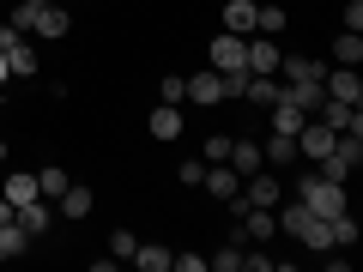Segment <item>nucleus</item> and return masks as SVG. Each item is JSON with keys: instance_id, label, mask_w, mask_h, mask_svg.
<instances>
[{"instance_id": "7c9ffc66", "label": "nucleus", "mask_w": 363, "mask_h": 272, "mask_svg": "<svg viewBox=\"0 0 363 272\" xmlns=\"http://www.w3.org/2000/svg\"><path fill=\"white\" fill-rule=\"evenodd\" d=\"M200 157H206V164H224V157H230V140H224V133H212V140H206V152H200Z\"/></svg>"}, {"instance_id": "dca6fc26", "label": "nucleus", "mask_w": 363, "mask_h": 272, "mask_svg": "<svg viewBox=\"0 0 363 272\" xmlns=\"http://www.w3.org/2000/svg\"><path fill=\"white\" fill-rule=\"evenodd\" d=\"M224 30L230 37H255V0H224Z\"/></svg>"}, {"instance_id": "c9c22d12", "label": "nucleus", "mask_w": 363, "mask_h": 272, "mask_svg": "<svg viewBox=\"0 0 363 272\" xmlns=\"http://www.w3.org/2000/svg\"><path fill=\"white\" fill-rule=\"evenodd\" d=\"M0 164H6V140H0Z\"/></svg>"}, {"instance_id": "0eeeda50", "label": "nucleus", "mask_w": 363, "mask_h": 272, "mask_svg": "<svg viewBox=\"0 0 363 272\" xmlns=\"http://www.w3.org/2000/svg\"><path fill=\"white\" fill-rule=\"evenodd\" d=\"M327 67L309 61V55H279V85H321Z\"/></svg>"}, {"instance_id": "aec40b11", "label": "nucleus", "mask_w": 363, "mask_h": 272, "mask_svg": "<svg viewBox=\"0 0 363 272\" xmlns=\"http://www.w3.org/2000/svg\"><path fill=\"white\" fill-rule=\"evenodd\" d=\"M25 248H30V236L18 230V218H13V224H0V266H6V260H18Z\"/></svg>"}, {"instance_id": "4be33fe9", "label": "nucleus", "mask_w": 363, "mask_h": 272, "mask_svg": "<svg viewBox=\"0 0 363 272\" xmlns=\"http://www.w3.org/2000/svg\"><path fill=\"white\" fill-rule=\"evenodd\" d=\"M333 61H339V67H357V61H363V30H339Z\"/></svg>"}, {"instance_id": "473e14b6", "label": "nucleus", "mask_w": 363, "mask_h": 272, "mask_svg": "<svg viewBox=\"0 0 363 272\" xmlns=\"http://www.w3.org/2000/svg\"><path fill=\"white\" fill-rule=\"evenodd\" d=\"M345 30H363V0H351V6H345Z\"/></svg>"}, {"instance_id": "72a5a7b5", "label": "nucleus", "mask_w": 363, "mask_h": 272, "mask_svg": "<svg viewBox=\"0 0 363 272\" xmlns=\"http://www.w3.org/2000/svg\"><path fill=\"white\" fill-rule=\"evenodd\" d=\"M0 224H13V200L6 194H0Z\"/></svg>"}, {"instance_id": "f257e3e1", "label": "nucleus", "mask_w": 363, "mask_h": 272, "mask_svg": "<svg viewBox=\"0 0 363 272\" xmlns=\"http://www.w3.org/2000/svg\"><path fill=\"white\" fill-rule=\"evenodd\" d=\"M297 200L315 212V218H339V212L351 206V200H345V181H321L315 169H303V176H297Z\"/></svg>"}, {"instance_id": "20e7f679", "label": "nucleus", "mask_w": 363, "mask_h": 272, "mask_svg": "<svg viewBox=\"0 0 363 272\" xmlns=\"http://www.w3.org/2000/svg\"><path fill=\"white\" fill-rule=\"evenodd\" d=\"M236 242H272L279 236V218H272V206H248V212H236Z\"/></svg>"}, {"instance_id": "9b49d317", "label": "nucleus", "mask_w": 363, "mask_h": 272, "mask_svg": "<svg viewBox=\"0 0 363 272\" xmlns=\"http://www.w3.org/2000/svg\"><path fill=\"white\" fill-rule=\"evenodd\" d=\"M0 194L13 200V212L30 206V200H43V194H37V169H6V188H0Z\"/></svg>"}, {"instance_id": "ddd939ff", "label": "nucleus", "mask_w": 363, "mask_h": 272, "mask_svg": "<svg viewBox=\"0 0 363 272\" xmlns=\"http://www.w3.org/2000/svg\"><path fill=\"white\" fill-rule=\"evenodd\" d=\"M13 218H18V230H25L30 242H37V236H43V230L55 224V206H49V200H30V206H18Z\"/></svg>"}, {"instance_id": "f3484780", "label": "nucleus", "mask_w": 363, "mask_h": 272, "mask_svg": "<svg viewBox=\"0 0 363 272\" xmlns=\"http://www.w3.org/2000/svg\"><path fill=\"white\" fill-rule=\"evenodd\" d=\"M91 206H97L91 188H79V181H67V188H61V218H91Z\"/></svg>"}, {"instance_id": "a211bd4d", "label": "nucleus", "mask_w": 363, "mask_h": 272, "mask_svg": "<svg viewBox=\"0 0 363 272\" xmlns=\"http://www.w3.org/2000/svg\"><path fill=\"white\" fill-rule=\"evenodd\" d=\"M145 128H152V140H182V109L176 103H157Z\"/></svg>"}, {"instance_id": "c756f323", "label": "nucleus", "mask_w": 363, "mask_h": 272, "mask_svg": "<svg viewBox=\"0 0 363 272\" xmlns=\"http://www.w3.org/2000/svg\"><path fill=\"white\" fill-rule=\"evenodd\" d=\"M176 176H182V188H200V176H206V157H182Z\"/></svg>"}, {"instance_id": "393cba45", "label": "nucleus", "mask_w": 363, "mask_h": 272, "mask_svg": "<svg viewBox=\"0 0 363 272\" xmlns=\"http://www.w3.org/2000/svg\"><path fill=\"white\" fill-rule=\"evenodd\" d=\"M242 248H248V242H224L218 254H206V266H218V272H242Z\"/></svg>"}, {"instance_id": "a878e982", "label": "nucleus", "mask_w": 363, "mask_h": 272, "mask_svg": "<svg viewBox=\"0 0 363 272\" xmlns=\"http://www.w3.org/2000/svg\"><path fill=\"white\" fill-rule=\"evenodd\" d=\"M333 224V248H357V218L351 212H339V218H327Z\"/></svg>"}, {"instance_id": "39448f33", "label": "nucleus", "mask_w": 363, "mask_h": 272, "mask_svg": "<svg viewBox=\"0 0 363 272\" xmlns=\"http://www.w3.org/2000/svg\"><path fill=\"white\" fill-rule=\"evenodd\" d=\"M279 200H285V181L272 176V169H255L242 181V206H279Z\"/></svg>"}, {"instance_id": "2eb2a0df", "label": "nucleus", "mask_w": 363, "mask_h": 272, "mask_svg": "<svg viewBox=\"0 0 363 272\" xmlns=\"http://www.w3.org/2000/svg\"><path fill=\"white\" fill-rule=\"evenodd\" d=\"M297 242L309 248V254H327V248H333V224L309 212V218H303V230H297Z\"/></svg>"}, {"instance_id": "4468645a", "label": "nucleus", "mask_w": 363, "mask_h": 272, "mask_svg": "<svg viewBox=\"0 0 363 272\" xmlns=\"http://www.w3.org/2000/svg\"><path fill=\"white\" fill-rule=\"evenodd\" d=\"M224 164H230L236 176L248 181L255 169H267V157H260V145H255V140H230V157H224Z\"/></svg>"}, {"instance_id": "6e6552de", "label": "nucleus", "mask_w": 363, "mask_h": 272, "mask_svg": "<svg viewBox=\"0 0 363 272\" xmlns=\"http://www.w3.org/2000/svg\"><path fill=\"white\" fill-rule=\"evenodd\" d=\"M200 188H206L212 200H224V206H230V200L242 194V176H236L230 164H206V176H200Z\"/></svg>"}, {"instance_id": "6ab92c4d", "label": "nucleus", "mask_w": 363, "mask_h": 272, "mask_svg": "<svg viewBox=\"0 0 363 272\" xmlns=\"http://www.w3.org/2000/svg\"><path fill=\"white\" fill-rule=\"evenodd\" d=\"M260 157H267V164H279V169H285V164H303V157H297V140H291V133H272V140L260 145Z\"/></svg>"}, {"instance_id": "cd10ccee", "label": "nucleus", "mask_w": 363, "mask_h": 272, "mask_svg": "<svg viewBox=\"0 0 363 272\" xmlns=\"http://www.w3.org/2000/svg\"><path fill=\"white\" fill-rule=\"evenodd\" d=\"M37 6H43V0H18L6 25H13V30H25V37H30V25H37Z\"/></svg>"}, {"instance_id": "2f4dec72", "label": "nucleus", "mask_w": 363, "mask_h": 272, "mask_svg": "<svg viewBox=\"0 0 363 272\" xmlns=\"http://www.w3.org/2000/svg\"><path fill=\"white\" fill-rule=\"evenodd\" d=\"M169 266H182V272H206V254H169Z\"/></svg>"}, {"instance_id": "412c9836", "label": "nucleus", "mask_w": 363, "mask_h": 272, "mask_svg": "<svg viewBox=\"0 0 363 272\" xmlns=\"http://www.w3.org/2000/svg\"><path fill=\"white\" fill-rule=\"evenodd\" d=\"M285 25H291L285 6H255V37H279Z\"/></svg>"}, {"instance_id": "7ed1b4c3", "label": "nucleus", "mask_w": 363, "mask_h": 272, "mask_svg": "<svg viewBox=\"0 0 363 272\" xmlns=\"http://www.w3.org/2000/svg\"><path fill=\"white\" fill-rule=\"evenodd\" d=\"M0 55H6V67H13L18 79H30V73H37V49H30V37H25V30L0 25Z\"/></svg>"}, {"instance_id": "f03ea898", "label": "nucleus", "mask_w": 363, "mask_h": 272, "mask_svg": "<svg viewBox=\"0 0 363 272\" xmlns=\"http://www.w3.org/2000/svg\"><path fill=\"white\" fill-rule=\"evenodd\" d=\"M206 67L212 73H248V37H230V30H218L206 49Z\"/></svg>"}, {"instance_id": "b1692460", "label": "nucleus", "mask_w": 363, "mask_h": 272, "mask_svg": "<svg viewBox=\"0 0 363 272\" xmlns=\"http://www.w3.org/2000/svg\"><path fill=\"white\" fill-rule=\"evenodd\" d=\"M61 188H67V169H61V164H43V169H37V194H43V200H61Z\"/></svg>"}, {"instance_id": "1a4fd4ad", "label": "nucleus", "mask_w": 363, "mask_h": 272, "mask_svg": "<svg viewBox=\"0 0 363 272\" xmlns=\"http://www.w3.org/2000/svg\"><path fill=\"white\" fill-rule=\"evenodd\" d=\"M67 30H73V13H67V6H55V0H43L30 37H67Z\"/></svg>"}, {"instance_id": "c85d7f7f", "label": "nucleus", "mask_w": 363, "mask_h": 272, "mask_svg": "<svg viewBox=\"0 0 363 272\" xmlns=\"http://www.w3.org/2000/svg\"><path fill=\"white\" fill-rule=\"evenodd\" d=\"M133 248H140V236H133V230H116V236H109V260H133Z\"/></svg>"}, {"instance_id": "bb28decb", "label": "nucleus", "mask_w": 363, "mask_h": 272, "mask_svg": "<svg viewBox=\"0 0 363 272\" xmlns=\"http://www.w3.org/2000/svg\"><path fill=\"white\" fill-rule=\"evenodd\" d=\"M157 97H164V103H188V79H182V73H164V79H157Z\"/></svg>"}, {"instance_id": "f704fd0d", "label": "nucleus", "mask_w": 363, "mask_h": 272, "mask_svg": "<svg viewBox=\"0 0 363 272\" xmlns=\"http://www.w3.org/2000/svg\"><path fill=\"white\" fill-rule=\"evenodd\" d=\"M6 79H13V67H6V55H0V85H6Z\"/></svg>"}, {"instance_id": "9d476101", "label": "nucleus", "mask_w": 363, "mask_h": 272, "mask_svg": "<svg viewBox=\"0 0 363 272\" xmlns=\"http://www.w3.org/2000/svg\"><path fill=\"white\" fill-rule=\"evenodd\" d=\"M279 37H248V73H272L279 79Z\"/></svg>"}, {"instance_id": "423d86ee", "label": "nucleus", "mask_w": 363, "mask_h": 272, "mask_svg": "<svg viewBox=\"0 0 363 272\" xmlns=\"http://www.w3.org/2000/svg\"><path fill=\"white\" fill-rule=\"evenodd\" d=\"M321 91H327V97H339V103H363L357 67H327V73H321Z\"/></svg>"}, {"instance_id": "5701e85b", "label": "nucleus", "mask_w": 363, "mask_h": 272, "mask_svg": "<svg viewBox=\"0 0 363 272\" xmlns=\"http://www.w3.org/2000/svg\"><path fill=\"white\" fill-rule=\"evenodd\" d=\"M133 266H140V272H169V248L140 242V248H133Z\"/></svg>"}, {"instance_id": "f8f14e48", "label": "nucleus", "mask_w": 363, "mask_h": 272, "mask_svg": "<svg viewBox=\"0 0 363 272\" xmlns=\"http://www.w3.org/2000/svg\"><path fill=\"white\" fill-rule=\"evenodd\" d=\"M188 103H224V73H212V67H206V73H194V79H188Z\"/></svg>"}]
</instances>
